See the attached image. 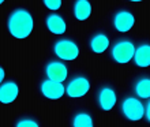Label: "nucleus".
Instances as JSON below:
<instances>
[{
    "mask_svg": "<svg viewBox=\"0 0 150 127\" xmlns=\"http://www.w3.org/2000/svg\"><path fill=\"white\" fill-rule=\"evenodd\" d=\"M8 32L15 38H26L30 36L34 28L32 14L25 8H15L7 19Z\"/></svg>",
    "mask_w": 150,
    "mask_h": 127,
    "instance_id": "1",
    "label": "nucleus"
},
{
    "mask_svg": "<svg viewBox=\"0 0 150 127\" xmlns=\"http://www.w3.org/2000/svg\"><path fill=\"white\" fill-rule=\"evenodd\" d=\"M120 109H122L123 116L131 122L141 120L145 116V105L141 103L139 99L132 97V96H126L123 99Z\"/></svg>",
    "mask_w": 150,
    "mask_h": 127,
    "instance_id": "2",
    "label": "nucleus"
},
{
    "mask_svg": "<svg viewBox=\"0 0 150 127\" xmlns=\"http://www.w3.org/2000/svg\"><path fill=\"white\" fill-rule=\"evenodd\" d=\"M135 53V45L131 40H119L112 45L111 57L119 64L128 63Z\"/></svg>",
    "mask_w": 150,
    "mask_h": 127,
    "instance_id": "3",
    "label": "nucleus"
},
{
    "mask_svg": "<svg viewBox=\"0 0 150 127\" xmlns=\"http://www.w3.org/2000/svg\"><path fill=\"white\" fill-rule=\"evenodd\" d=\"M53 52L62 60H74L79 55V48L75 41L70 38H62V40L55 41Z\"/></svg>",
    "mask_w": 150,
    "mask_h": 127,
    "instance_id": "4",
    "label": "nucleus"
},
{
    "mask_svg": "<svg viewBox=\"0 0 150 127\" xmlns=\"http://www.w3.org/2000/svg\"><path fill=\"white\" fill-rule=\"evenodd\" d=\"M96 101L103 111H111L117 101V94L111 85H104L96 94Z\"/></svg>",
    "mask_w": 150,
    "mask_h": 127,
    "instance_id": "5",
    "label": "nucleus"
},
{
    "mask_svg": "<svg viewBox=\"0 0 150 127\" xmlns=\"http://www.w3.org/2000/svg\"><path fill=\"white\" fill-rule=\"evenodd\" d=\"M89 89H90V82H89V79H87L86 77H83V75L74 77L66 85V93L71 99L82 97V96H85L89 92Z\"/></svg>",
    "mask_w": 150,
    "mask_h": 127,
    "instance_id": "6",
    "label": "nucleus"
},
{
    "mask_svg": "<svg viewBox=\"0 0 150 127\" xmlns=\"http://www.w3.org/2000/svg\"><path fill=\"white\" fill-rule=\"evenodd\" d=\"M45 75L48 79L55 81V82H62L67 79L68 70L66 67V64L59 60H51L49 63L45 66Z\"/></svg>",
    "mask_w": 150,
    "mask_h": 127,
    "instance_id": "7",
    "label": "nucleus"
},
{
    "mask_svg": "<svg viewBox=\"0 0 150 127\" xmlns=\"http://www.w3.org/2000/svg\"><path fill=\"white\" fill-rule=\"evenodd\" d=\"M40 92L44 97H47L49 100H59L60 97H63L66 87L62 82H55L51 79H44L40 84Z\"/></svg>",
    "mask_w": 150,
    "mask_h": 127,
    "instance_id": "8",
    "label": "nucleus"
},
{
    "mask_svg": "<svg viewBox=\"0 0 150 127\" xmlns=\"http://www.w3.org/2000/svg\"><path fill=\"white\" fill-rule=\"evenodd\" d=\"M135 18L130 11L127 10H119L113 15V26L120 33L130 32V29L134 26Z\"/></svg>",
    "mask_w": 150,
    "mask_h": 127,
    "instance_id": "9",
    "label": "nucleus"
},
{
    "mask_svg": "<svg viewBox=\"0 0 150 127\" xmlns=\"http://www.w3.org/2000/svg\"><path fill=\"white\" fill-rule=\"evenodd\" d=\"M19 93V87L14 81H6L0 85V103L10 104L15 101Z\"/></svg>",
    "mask_w": 150,
    "mask_h": 127,
    "instance_id": "10",
    "label": "nucleus"
},
{
    "mask_svg": "<svg viewBox=\"0 0 150 127\" xmlns=\"http://www.w3.org/2000/svg\"><path fill=\"white\" fill-rule=\"evenodd\" d=\"M45 23H47L48 30L52 32L53 34H63L67 30V23H66L64 18L59 14H55V12H52L47 16Z\"/></svg>",
    "mask_w": 150,
    "mask_h": 127,
    "instance_id": "11",
    "label": "nucleus"
},
{
    "mask_svg": "<svg viewBox=\"0 0 150 127\" xmlns=\"http://www.w3.org/2000/svg\"><path fill=\"white\" fill-rule=\"evenodd\" d=\"M134 63L138 67H149L150 66V44L143 43L135 48Z\"/></svg>",
    "mask_w": 150,
    "mask_h": 127,
    "instance_id": "12",
    "label": "nucleus"
},
{
    "mask_svg": "<svg viewBox=\"0 0 150 127\" xmlns=\"http://www.w3.org/2000/svg\"><path fill=\"white\" fill-rule=\"evenodd\" d=\"M74 16L78 21H86L91 14V4L89 0H75L72 8Z\"/></svg>",
    "mask_w": 150,
    "mask_h": 127,
    "instance_id": "13",
    "label": "nucleus"
},
{
    "mask_svg": "<svg viewBox=\"0 0 150 127\" xmlns=\"http://www.w3.org/2000/svg\"><path fill=\"white\" fill-rule=\"evenodd\" d=\"M134 92L137 97L150 99V77L149 75L139 77L134 84Z\"/></svg>",
    "mask_w": 150,
    "mask_h": 127,
    "instance_id": "14",
    "label": "nucleus"
},
{
    "mask_svg": "<svg viewBox=\"0 0 150 127\" xmlns=\"http://www.w3.org/2000/svg\"><path fill=\"white\" fill-rule=\"evenodd\" d=\"M90 48L94 53H103L109 47V38L104 33H96L90 38Z\"/></svg>",
    "mask_w": 150,
    "mask_h": 127,
    "instance_id": "15",
    "label": "nucleus"
},
{
    "mask_svg": "<svg viewBox=\"0 0 150 127\" xmlns=\"http://www.w3.org/2000/svg\"><path fill=\"white\" fill-rule=\"evenodd\" d=\"M72 127H94L93 126V118L89 112H76L72 116Z\"/></svg>",
    "mask_w": 150,
    "mask_h": 127,
    "instance_id": "16",
    "label": "nucleus"
},
{
    "mask_svg": "<svg viewBox=\"0 0 150 127\" xmlns=\"http://www.w3.org/2000/svg\"><path fill=\"white\" fill-rule=\"evenodd\" d=\"M15 127H40V126L33 118H21L16 122Z\"/></svg>",
    "mask_w": 150,
    "mask_h": 127,
    "instance_id": "17",
    "label": "nucleus"
},
{
    "mask_svg": "<svg viewBox=\"0 0 150 127\" xmlns=\"http://www.w3.org/2000/svg\"><path fill=\"white\" fill-rule=\"evenodd\" d=\"M42 3L45 4V7L52 10V11H56L59 10L60 6H62V0H42Z\"/></svg>",
    "mask_w": 150,
    "mask_h": 127,
    "instance_id": "18",
    "label": "nucleus"
},
{
    "mask_svg": "<svg viewBox=\"0 0 150 127\" xmlns=\"http://www.w3.org/2000/svg\"><path fill=\"white\" fill-rule=\"evenodd\" d=\"M145 118H146L147 122L150 123V99H147V103L145 105Z\"/></svg>",
    "mask_w": 150,
    "mask_h": 127,
    "instance_id": "19",
    "label": "nucleus"
},
{
    "mask_svg": "<svg viewBox=\"0 0 150 127\" xmlns=\"http://www.w3.org/2000/svg\"><path fill=\"white\" fill-rule=\"evenodd\" d=\"M4 77H6V72H4V68L0 67V85H1V82H3Z\"/></svg>",
    "mask_w": 150,
    "mask_h": 127,
    "instance_id": "20",
    "label": "nucleus"
},
{
    "mask_svg": "<svg viewBox=\"0 0 150 127\" xmlns=\"http://www.w3.org/2000/svg\"><path fill=\"white\" fill-rule=\"evenodd\" d=\"M130 1H142V0H130Z\"/></svg>",
    "mask_w": 150,
    "mask_h": 127,
    "instance_id": "21",
    "label": "nucleus"
},
{
    "mask_svg": "<svg viewBox=\"0 0 150 127\" xmlns=\"http://www.w3.org/2000/svg\"><path fill=\"white\" fill-rule=\"evenodd\" d=\"M3 1H4V0H0V4H1V3H3Z\"/></svg>",
    "mask_w": 150,
    "mask_h": 127,
    "instance_id": "22",
    "label": "nucleus"
}]
</instances>
